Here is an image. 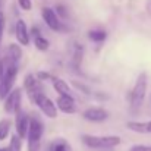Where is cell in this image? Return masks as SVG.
<instances>
[{
  "instance_id": "1",
  "label": "cell",
  "mask_w": 151,
  "mask_h": 151,
  "mask_svg": "<svg viewBox=\"0 0 151 151\" xmlns=\"http://www.w3.org/2000/svg\"><path fill=\"white\" fill-rule=\"evenodd\" d=\"M1 66H3V72L0 76V100H3L13 91L12 85H13V82L16 79V73H18V66L10 65L6 59L1 60Z\"/></svg>"
},
{
  "instance_id": "2",
  "label": "cell",
  "mask_w": 151,
  "mask_h": 151,
  "mask_svg": "<svg viewBox=\"0 0 151 151\" xmlns=\"http://www.w3.org/2000/svg\"><path fill=\"white\" fill-rule=\"evenodd\" d=\"M43 134H44V123H43V120L38 116L32 114L31 116L29 132H28V151H40Z\"/></svg>"
},
{
  "instance_id": "3",
  "label": "cell",
  "mask_w": 151,
  "mask_h": 151,
  "mask_svg": "<svg viewBox=\"0 0 151 151\" xmlns=\"http://www.w3.org/2000/svg\"><path fill=\"white\" fill-rule=\"evenodd\" d=\"M147 82H148V78H147V73L142 72L139 73V76L137 78V82H135V87L131 93V99H129V103H131V110L137 111L142 103H144V99H145V94H147Z\"/></svg>"
},
{
  "instance_id": "4",
  "label": "cell",
  "mask_w": 151,
  "mask_h": 151,
  "mask_svg": "<svg viewBox=\"0 0 151 151\" xmlns=\"http://www.w3.org/2000/svg\"><path fill=\"white\" fill-rule=\"evenodd\" d=\"M82 142L90 148H113L120 144L119 137H94V135H82Z\"/></svg>"
},
{
  "instance_id": "5",
  "label": "cell",
  "mask_w": 151,
  "mask_h": 151,
  "mask_svg": "<svg viewBox=\"0 0 151 151\" xmlns=\"http://www.w3.org/2000/svg\"><path fill=\"white\" fill-rule=\"evenodd\" d=\"M29 99H31V101H34V103L41 109V111H43L47 117L54 119V117L57 116V106H56L50 99H47L43 91H41V93H37V94H34V96H31Z\"/></svg>"
},
{
  "instance_id": "6",
  "label": "cell",
  "mask_w": 151,
  "mask_h": 151,
  "mask_svg": "<svg viewBox=\"0 0 151 151\" xmlns=\"http://www.w3.org/2000/svg\"><path fill=\"white\" fill-rule=\"evenodd\" d=\"M21 101H22V91L21 88H15L4 101V110L9 114H18L21 111Z\"/></svg>"
},
{
  "instance_id": "7",
  "label": "cell",
  "mask_w": 151,
  "mask_h": 151,
  "mask_svg": "<svg viewBox=\"0 0 151 151\" xmlns=\"http://www.w3.org/2000/svg\"><path fill=\"white\" fill-rule=\"evenodd\" d=\"M29 125H31V116H28L25 111H19L16 114V132L21 139L28 138Z\"/></svg>"
},
{
  "instance_id": "8",
  "label": "cell",
  "mask_w": 151,
  "mask_h": 151,
  "mask_svg": "<svg viewBox=\"0 0 151 151\" xmlns=\"http://www.w3.org/2000/svg\"><path fill=\"white\" fill-rule=\"evenodd\" d=\"M41 15H43V19H44V22L47 24V27L50 29H53V31H62V25H60V22L57 19V15H56V12L53 9L43 7Z\"/></svg>"
},
{
  "instance_id": "9",
  "label": "cell",
  "mask_w": 151,
  "mask_h": 151,
  "mask_svg": "<svg viewBox=\"0 0 151 151\" xmlns=\"http://www.w3.org/2000/svg\"><path fill=\"white\" fill-rule=\"evenodd\" d=\"M84 119L88 122H104L109 117V113L101 107H91L84 111Z\"/></svg>"
},
{
  "instance_id": "10",
  "label": "cell",
  "mask_w": 151,
  "mask_h": 151,
  "mask_svg": "<svg viewBox=\"0 0 151 151\" xmlns=\"http://www.w3.org/2000/svg\"><path fill=\"white\" fill-rule=\"evenodd\" d=\"M56 106L59 110H62L63 113L66 114H72L76 111V107H75V101L73 99L69 96H59L57 97V101H56Z\"/></svg>"
},
{
  "instance_id": "11",
  "label": "cell",
  "mask_w": 151,
  "mask_h": 151,
  "mask_svg": "<svg viewBox=\"0 0 151 151\" xmlns=\"http://www.w3.org/2000/svg\"><path fill=\"white\" fill-rule=\"evenodd\" d=\"M15 34H16V38H18L19 44H22V46H28V43H29V35H28L27 24H25L22 19H19V21L16 22Z\"/></svg>"
},
{
  "instance_id": "12",
  "label": "cell",
  "mask_w": 151,
  "mask_h": 151,
  "mask_svg": "<svg viewBox=\"0 0 151 151\" xmlns=\"http://www.w3.org/2000/svg\"><path fill=\"white\" fill-rule=\"evenodd\" d=\"M21 56H22V51H21V47H19V46H16V44H10V46L7 47L6 60H7L10 65H18Z\"/></svg>"
},
{
  "instance_id": "13",
  "label": "cell",
  "mask_w": 151,
  "mask_h": 151,
  "mask_svg": "<svg viewBox=\"0 0 151 151\" xmlns=\"http://www.w3.org/2000/svg\"><path fill=\"white\" fill-rule=\"evenodd\" d=\"M49 151H70V145L65 138H56L50 142Z\"/></svg>"
},
{
  "instance_id": "14",
  "label": "cell",
  "mask_w": 151,
  "mask_h": 151,
  "mask_svg": "<svg viewBox=\"0 0 151 151\" xmlns=\"http://www.w3.org/2000/svg\"><path fill=\"white\" fill-rule=\"evenodd\" d=\"M53 88L59 93V96H69V85L66 84V81H63L62 78H53Z\"/></svg>"
},
{
  "instance_id": "15",
  "label": "cell",
  "mask_w": 151,
  "mask_h": 151,
  "mask_svg": "<svg viewBox=\"0 0 151 151\" xmlns=\"http://www.w3.org/2000/svg\"><path fill=\"white\" fill-rule=\"evenodd\" d=\"M126 128L137 134H147V122H128Z\"/></svg>"
},
{
  "instance_id": "16",
  "label": "cell",
  "mask_w": 151,
  "mask_h": 151,
  "mask_svg": "<svg viewBox=\"0 0 151 151\" xmlns=\"http://www.w3.org/2000/svg\"><path fill=\"white\" fill-rule=\"evenodd\" d=\"M35 32V35H34V43H35V47L38 49V50H41V51H46L47 49H49V41L38 32L37 34V31H34Z\"/></svg>"
},
{
  "instance_id": "17",
  "label": "cell",
  "mask_w": 151,
  "mask_h": 151,
  "mask_svg": "<svg viewBox=\"0 0 151 151\" xmlns=\"http://www.w3.org/2000/svg\"><path fill=\"white\" fill-rule=\"evenodd\" d=\"M106 37H107V34H106L104 31H101V29H93V31L88 32V38H90L91 41H96V43L104 41Z\"/></svg>"
},
{
  "instance_id": "18",
  "label": "cell",
  "mask_w": 151,
  "mask_h": 151,
  "mask_svg": "<svg viewBox=\"0 0 151 151\" xmlns=\"http://www.w3.org/2000/svg\"><path fill=\"white\" fill-rule=\"evenodd\" d=\"M9 129H10V122L7 119H3L0 122V141H3L9 135Z\"/></svg>"
},
{
  "instance_id": "19",
  "label": "cell",
  "mask_w": 151,
  "mask_h": 151,
  "mask_svg": "<svg viewBox=\"0 0 151 151\" xmlns=\"http://www.w3.org/2000/svg\"><path fill=\"white\" fill-rule=\"evenodd\" d=\"M21 138L18 135H12L10 138V145H9V151H21Z\"/></svg>"
},
{
  "instance_id": "20",
  "label": "cell",
  "mask_w": 151,
  "mask_h": 151,
  "mask_svg": "<svg viewBox=\"0 0 151 151\" xmlns=\"http://www.w3.org/2000/svg\"><path fill=\"white\" fill-rule=\"evenodd\" d=\"M81 60H82V47L78 46V47H76V51H75V54H73V62H75L76 68H79Z\"/></svg>"
},
{
  "instance_id": "21",
  "label": "cell",
  "mask_w": 151,
  "mask_h": 151,
  "mask_svg": "<svg viewBox=\"0 0 151 151\" xmlns=\"http://www.w3.org/2000/svg\"><path fill=\"white\" fill-rule=\"evenodd\" d=\"M18 3H19V6H21L24 10H31V7H32L31 0H18Z\"/></svg>"
},
{
  "instance_id": "22",
  "label": "cell",
  "mask_w": 151,
  "mask_h": 151,
  "mask_svg": "<svg viewBox=\"0 0 151 151\" xmlns=\"http://www.w3.org/2000/svg\"><path fill=\"white\" fill-rule=\"evenodd\" d=\"M37 78H38V79H51V81H53V78H54V76H51L50 73H47V72L41 70V72H38V73H37Z\"/></svg>"
},
{
  "instance_id": "23",
  "label": "cell",
  "mask_w": 151,
  "mask_h": 151,
  "mask_svg": "<svg viewBox=\"0 0 151 151\" xmlns=\"http://www.w3.org/2000/svg\"><path fill=\"white\" fill-rule=\"evenodd\" d=\"M129 151H151V145H135Z\"/></svg>"
},
{
  "instance_id": "24",
  "label": "cell",
  "mask_w": 151,
  "mask_h": 151,
  "mask_svg": "<svg viewBox=\"0 0 151 151\" xmlns=\"http://www.w3.org/2000/svg\"><path fill=\"white\" fill-rule=\"evenodd\" d=\"M73 87L75 88H78V90H81L82 93H85V94H90V90L87 88V87H84L82 84H79V82H73Z\"/></svg>"
},
{
  "instance_id": "25",
  "label": "cell",
  "mask_w": 151,
  "mask_h": 151,
  "mask_svg": "<svg viewBox=\"0 0 151 151\" xmlns=\"http://www.w3.org/2000/svg\"><path fill=\"white\" fill-rule=\"evenodd\" d=\"M3 24H4V21H3V16L0 15V38H1V32H3Z\"/></svg>"
},
{
  "instance_id": "26",
  "label": "cell",
  "mask_w": 151,
  "mask_h": 151,
  "mask_svg": "<svg viewBox=\"0 0 151 151\" xmlns=\"http://www.w3.org/2000/svg\"><path fill=\"white\" fill-rule=\"evenodd\" d=\"M147 134H151V120L147 122Z\"/></svg>"
},
{
  "instance_id": "27",
  "label": "cell",
  "mask_w": 151,
  "mask_h": 151,
  "mask_svg": "<svg viewBox=\"0 0 151 151\" xmlns=\"http://www.w3.org/2000/svg\"><path fill=\"white\" fill-rule=\"evenodd\" d=\"M0 151H9V148H0Z\"/></svg>"
}]
</instances>
